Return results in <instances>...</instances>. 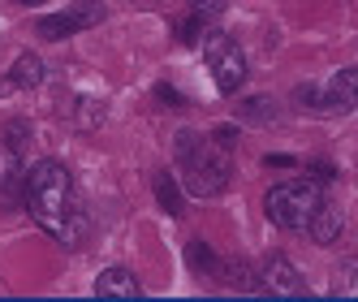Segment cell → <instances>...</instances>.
Instances as JSON below:
<instances>
[{
	"label": "cell",
	"mask_w": 358,
	"mask_h": 302,
	"mask_svg": "<svg viewBox=\"0 0 358 302\" xmlns=\"http://www.w3.org/2000/svg\"><path fill=\"white\" fill-rule=\"evenodd\" d=\"M22 199L48 238H57L61 246H83L87 208L78 199V186H73V173L61 160H35L22 178Z\"/></svg>",
	"instance_id": "obj_1"
},
{
	"label": "cell",
	"mask_w": 358,
	"mask_h": 302,
	"mask_svg": "<svg viewBox=\"0 0 358 302\" xmlns=\"http://www.w3.org/2000/svg\"><path fill=\"white\" fill-rule=\"evenodd\" d=\"M177 151V164H182V178H186V194L194 199H220L234 182V164L220 147H212L199 130H177L173 138Z\"/></svg>",
	"instance_id": "obj_2"
},
{
	"label": "cell",
	"mask_w": 358,
	"mask_h": 302,
	"mask_svg": "<svg viewBox=\"0 0 358 302\" xmlns=\"http://www.w3.org/2000/svg\"><path fill=\"white\" fill-rule=\"evenodd\" d=\"M320 178H289L268 190V220L276 229H302V224H311L315 208L324 203L320 199Z\"/></svg>",
	"instance_id": "obj_3"
},
{
	"label": "cell",
	"mask_w": 358,
	"mask_h": 302,
	"mask_svg": "<svg viewBox=\"0 0 358 302\" xmlns=\"http://www.w3.org/2000/svg\"><path fill=\"white\" fill-rule=\"evenodd\" d=\"M203 61H208V73H212V82H216L220 95L242 91V82H246V52L238 48L234 35L212 31L208 39H203Z\"/></svg>",
	"instance_id": "obj_4"
},
{
	"label": "cell",
	"mask_w": 358,
	"mask_h": 302,
	"mask_svg": "<svg viewBox=\"0 0 358 302\" xmlns=\"http://www.w3.org/2000/svg\"><path fill=\"white\" fill-rule=\"evenodd\" d=\"M104 22V5L99 0H73V5L57 9V13H43L35 22V31L39 39H69V35H78V31H91Z\"/></svg>",
	"instance_id": "obj_5"
},
{
	"label": "cell",
	"mask_w": 358,
	"mask_h": 302,
	"mask_svg": "<svg viewBox=\"0 0 358 302\" xmlns=\"http://www.w3.org/2000/svg\"><path fill=\"white\" fill-rule=\"evenodd\" d=\"M27 125H5V134H0V199H13V186H22V151H27Z\"/></svg>",
	"instance_id": "obj_6"
},
{
	"label": "cell",
	"mask_w": 358,
	"mask_h": 302,
	"mask_svg": "<svg viewBox=\"0 0 358 302\" xmlns=\"http://www.w3.org/2000/svg\"><path fill=\"white\" fill-rule=\"evenodd\" d=\"M259 276H264V294H276V298H302L306 294V281L285 255H268Z\"/></svg>",
	"instance_id": "obj_7"
},
{
	"label": "cell",
	"mask_w": 358,
	"mask_h": 302,
	"mask_svg": "<svg viewBox=\"0 0 358 302\" xmlns=\"http://www.w3.org/2000/svg\"><path fill=\"white\" fill-rule=\"evenodd\" d=\"M354 108H358V65L337 69V73L324 82V108H320V113L345 117V113H354Z\"/></svg>",
	"instance_id": "obj_8"
},
{
	"label": "cell",
	"mask_w": 358,
	"mask_h": 302,
	"mask_svg": "<svg viewBox=\"0 0 358 302\" xmlns=\"http://www.w3.org/2000/svg\"><path fill=\"white\" fill-rule=\"evenodd\" d=\"M43 82V61L35 52H22L9 69H5V78H0V99L5 95H17V91H35Z\"/></svg>",
	"instance_id": "obj_9"
},
{
	"label": "cell",
	"mask_w": 358,
	"mask_h": 302,
	"mask_svg": "<svg viewBox=\"0 0 358 302\" xmlns=\"http://www.w3.org/2000/svg\"><path fill=\"white\" fill-rule=\"evenodd\" d=\"M95 298H104V302H113V298H143L138 276L130 268H104L95 276Z\"/></svg>",
	"instance_id": "obj_10"
},
{
	"label": "cell",
	"mask_w": 358,
	"mask_h": 302,
	"mask_svg": "<svg viewBox=\"0 0 358 302\" xmlns=\"http://www.w3.org/2000/svg\"><path fill=\"white\" fill-rule=\"evenodd\" d=\"M306 229H311V242H320V246H332V242H337V238L345 233V220H341V212H337V208L320 203Z\"/></svg>",
	"instance_id": "obj_11"
},
{
	"label": "cell",
	"mask_w": 358,
	"mask_h": 302,
	"mask_svg": "<svg viewBox=\"0 0 358 302\" xmlns=\"http://www.w3.org/2000/svg\"><path fill=\"white\" fill-rule=\"evenodd\" d=\"M186 264H190V272H199V276H220V272H224V264L216 259V250H212L208 242H190V246H186Z\"/></svg>",
	"instance_id": "obj_12"
},
{
	"label": "cell",
	"mask_w": 358,
	"mask_h": 302,
	"mask_svg": "<svg viewBox=\"0 0 358 302\" xmlns=\"http://www.w3.org/2000/svg\"><path fill=\"white\" fill-rule=\"evenodd\" d=\"M332 294L337 298H358V259H341L332 268Z\"/></svg>",
	"instance_id": "obj_13"
},
{
	"label": "cell",
	"mask_w": 358,
	"mask_h": 302,
	"mask_svg": "<svg viewBox=\"0 0 358 302\" xmlns=\"http://www.w3.org/2000/svg\"><path fill=\"white\" fill-rule=\"evenodd\" d=\"M238 117H246L250 125H268V121H276V99H268V95L242 99V104H238Z\"/></svg>",
	"instance_id": "obj_14"
},
{
	"label": "cell",
	"mask_w": 358,
	"mask_h": 302,
	"mask_svg": "<svg viewBox=\"0 0 358 302\" xmlns=\"http://www.w3.org/2000/svg\"><path fill=\"white\" fill-rule=\"evenodd\" d=\"M156 203L169 212V216H182V190H177V182L169 178V173H156Z\"/></svg>",
	"instance_id": "obj_15"
},
{
	"label": "cell",
	"mask_w": 358,
	"mask_h": 302,
	"mask_svg": "<svg viewBox=\"0 0 358 302\" xmlns=\"http://www.w3.org/2000/svg\"><path fill=\"white\" fill-rule=\"evenodd\" d=\"M212 31H208V13H190V22H182L177 27V39L182 43H199V39H208Z\"/></svg>",
	"instance_id": "obj_16"
},
{
	"label": "cell",
	"mask_w": 358,
	"mask_h": 302,
	"mask_svg": "<svg viewBox=\"0 0 358 302\" xmlns=\"http://www.w3.org/2000/svg\"><path fill=\"white\" fill-rule=\"evenodd\" d=\"M156 99H164V104H173V108H186V95L177 91V87H169V82L156 87Z\"/></svg>",
	"instance_id": "obj_17"
},
{
	"label": "cell",
	"mask_w": 358,
	"mask_h": 302,
	"mask_svg": "<svg viewBox=\"0 0 358 302\" xmlns=\"http://www.w3.org/2000/svg\"><path fill=\"white\" fill-rule=\"evenodd\" d=\"M190 9H194V13H208V17H212V13H220V9H224V0H190Z\"/></svg>",
	"instance_id": "obj_18"
},
{
	"label": "cell",
	"mask_w": 358,
	"mask_h": 302,
	"mask_svg": "<svg viewBox=\"0 0 358 302\" xmlns=\"http://www.w3.org/2000/svg\"><path fill=\"white\" fill-rule=\"evenodd\" d=\"M216 143H220V147H234V143H238V130H229V125H220V130H216Z\"/></svg>",
	"instance_id": "obj_19"
},
{
	"label": "cell",
	"mask_w": 358,
	"mask_h": 302,
	"mask_svg": "<svg viewBox=\"0 0 358 302\" xmlns=\"http://www.w3.org/2000/svg\"><path fill=\"white\" fill-rule=\"evenodd\" d=\"M13 5H22V9H39V5H48V0H13Z\"/></svg>",
	"instance_id": "obj_20"
}]
</instances>
